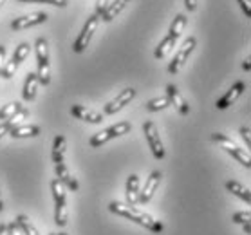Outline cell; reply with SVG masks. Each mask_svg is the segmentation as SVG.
<instances>
[{
	"instance_id": "8fae6325",
	"label": "cell",
	"mask_w": 251,
	"mask_h": 235,
	"mask_svg": "<svg viewBox=\"0 0 251 235\" xmlns=\"http://www.w3.org/2000/svg\"><path fill=\"white\" fill-rule=\"evenodd\" d=\"M46 20H47L46 13H31V15H27V17L15 18V20L11 22V29H15V31H24V29L40 26V24H44Z\"/></svg>"
},
{
	"instance_id": "ffe728a7",
	"label": "cell",
	"mask_w": 251,
	"mask_h": 235,
	"mask_svg": "<svg viewBox=\"0 0 251 235\" xmlns=\"http://www.w3.org/2000/svg\"><path fill=\"white\" fill-rule=\"evenodd\" d=\"M176 42H177V38H174V36H165L163 40L159 42V46L155 47V51H154V56L157 58V60H161V58H165L168 52L176 47Z\"/></svg>"
},
{
	"instance_id": "6da1fadb",
	"label": "cell",
	"mask_w": 251,
	"mask_h": 235,
	"mask_svg": "<svg viewBox=\"0 0 251 235\" xmlns=\"http://www.w3.org/2000/svg\"><path fill=\"white\" fill-rule=\"evenodd\" d=\"M109 210L112 213H116V215L130 219V221H134V223L139 224V226H145V228L150 230V232H154V234H161V232H163V224H161L159 221H155L152 215L141 212V210H137V208L130 207V205H123L120 201H112L109 205Z\"/></svg>"
},
{
	"instance_id": "ba28073f",
	"label": "cell",
	"mask_w": 251,
	"mask_h": 235,
	"mask_svg": "<svg viewBox=\"0 0 251 235\" xmlns=\"http://www.w3.org/2000/svg\"><path fill=\"white\" fill-rule=\"evenodd\" d=\"M143 132H145V138L149 141V147L152 149L154 157L155 159H163L165 157V149H163V141H161L159 132H157V127H155L154 121H145Z\"/></svg>"
},
{
	"instance_id": "f546056e",
	"label": "cell",
	"mask_w": 251,
	"mask_h": 235,
	"mask_svg": "<svg viewBox=\"0 0 251 235\" xmlns=\"http://www.w3.org/2000/svg\"><path fill=\"white\" fill-rule=\"evenodd\" d=\"M107 6H109V0H96V15L98 17H101L103 13H105Z\"/></svg>"
},
{
	"instance_id": "ab89813d",
	"label": "cell",
	"mask_w": 251,
	"mask_h": 235,
	"mask_svg": "<svg viewBox=\"0 0 251 235\" xmlns=\"http://www.w3.org/2000/svg\"><path fill=\"white\" fill-rule=\"evenodd\" d=\"M20 2H29V4H36V2H42V0H20Z\"/></svg>"
},
{
	"instance_id": "2e32d148",
	"label": "cell",
	"mask_w": 251,
	"mask_h": 235,
	"mask_svg": "<svg viewBox=\"0 0 251 235\" xmlns=\"http://www.w3.org/2000/svg\"><path fill=\"white\" fill-rule=\"evenodd\" d=\"M40 134V127L36 125H13V129L9 131V136L13 139L15 138H34Z\"/></svg>"
},
{
	"instance_id": "8992f818",
	"label": "cell",
	"mask_w": 251,
	"mask_h": 235,
	"mask_svg": "<svg viewBox=\"0 0 251 235\" xmlns=\"http://www.w3.org/2000/svg\"><path fill=\"white\" fill-rule=\"evenodd\" d=\"M195 46H197L195 36H188V38L183 42V46L179 47V51L176 52L174 60H172L170 65H168V73H170V75H177V73L181 71V67L184 65V62H188V56L192 54V51L195 49Z\"/></svg>"
},
{
	"instance_id": "83f0119b",
	"label": "cell",
	"mask_w": 251,
	"mask_h": 235,
	"mask_svg": "<svg viewBox=\"0 0 251 235\" xmlns=\"http://www.w3.org/2000/svg\"><path fill=\"white\" fill-rule=\"evenodd\" d=\"M250 219H251V213L250 212H237L233 215V223L244 224V223H250Z\"/></svg>"
},
{
	"instance_id": "3957f363",
	"label": "cell",
	"mask_w": 251,
	"mask_h": 235,
	"mask_svg": "<svg viewBox=\"0 0 251 235\" xmlns=\"http://www.w3.org/2000/svg\"><path fill=\"white\" fill-rule=\"evenodd\" d=\"M36 60H38V83L49 85L51 83V65H49V47H47L46 38L36 40Z\"/></svg>"
},
{
	"instance_id": "ac0fdd59",
	"label": "cell",
	"mask_w": 251,
	"mask_h": 235,
	"mask_svg": "<svg viewBox=\"0 0 251 235\" xmlns=\"http://www.w3.org/2000/svg\"><path fill=\"white\" fill-rule=\"evenodd\" d=\"M128 2H130V0H114L112 4H109V6H107L105 13L101 15V20H103V22H110V20H114V18L118 17L123 9H125Z\"/></svg>"
},
{
	"instance_id": "cb8c5ba5",
	"label": "cell",
	"mask_w": 251,
	"mask_h": 235,
	"mask_svg": "<svg viewBox=\"0 0 251 235\" xmlns=\"http://www.w3.org/2000/svg\"><path fill=\"white\" fill-rule=\"evenodd\" d=\"M184 27H186V17H184L183 13H181V15H177V17L174 18V22H172V26H170V36H174V38H179V36L183 35Z\"/></svg>"
},
{
	"instance_id": "ee69618b",
	"label": "cell",
	"mask_w": 251,
	"mask_h": 235,
	"mask_svg": "<svg viewBox=\"0 0 251 235\" xmlns=\"http://www.w3.org/2000/svg\"><path fill=\"white\" fill-rule=\"evenodd\" d=\"M49 235H56V234H49Z\"/></svg>"
},
{
	"instance_id": "4316f807",
	"label": "cell",
	"mask_w": 251,
	"mask_h": 235,
	"mask_svg": "<svg viewBox=\"0 0 251 235\" xmlns=\"http://www.w3.org/2000/svg\"><path fill=\"white\" fill-rule=\"evenodd\" d=\"M166 107H170V102H168L166 96L154 98V100H150L149 104H147V110H150V112H157V110L166 109Z\"/></svg>"
},
{
	"instance_id": "e575fe53",
	"label": "cell",
	"mask_w": 251,
	"mask_h": 235,
	"mask_svg": "<svg viewBox=\"0 0 251 235\" xmlns=\"http://www.w3.org/2000/svg\"><path fill=\"white\" fill-rule=\"evenodd\" d=\"M6 65V47L0 46V75H2V69Z\"/></svg>"
},
{
	"instance_id": "9c48e42d",
	"label": "cell",
	"mask_w": 251,
	"mask_h": 235,
	"mask_svg": "<svg viewBox=\"0 0 251 235\" xmlns=\"http://www.w3.org/2000/svg\"><path fill=\"white\" fill-rule=\"evenodd\" d=\"M161 178H163V174L159 170H155V172L150 174V178L147 179V183L143 186V190H139V195H137V203H143V205H147L152 197H154V192L157 190L161 183Z\"/></svg>"
},
{
	"instance_id": "f1b7e54d",
	"label": "cell",
	"mask_w": 251,
	"mask_h": 235,
	"mask_svg": "<svg viewBox=\"0 0 251 235\" xmlns=\"http://www.w3.org/2000/svg\"><path fill=\"white\" fill-rule=\"evenodd\" d=\"M13 125H15V123L9 121V120L2 121V123H0V138H2V136H6V134H9V131L13 129Z\"/></svg>"
},
{
	"instance_id": "30bf717a",
	"label": "cell",
	"mask_w": 251,
	"mask_h": 235,
	"mask_svg": "<svg viewBox=\"0 0 251 235\" xmlns=\"http://www.w3.org/2000/svg\"><path fill=\"white\" fill-rule=\"evenodd\" d=\"M134 96H136V89L128 87V89H125V91H121L120 94H118V96L110 102V104L105 105L103 112H105V114H116V112L123 109L128 102H132V100H134Z\"/></svg>"
},
{
	"instance_id": "d6986e66",
	"label": "cell",
	"mask_w": 251,
	"mask_h": 235,
	"mask_svg": "<svg viewBox=\"0 0 251 235\" xmlns=\"http://www.w3.org/2000/svg\"><path fill=\"white\" fill-rule=\"evenodd\" d=\"M137 195H139V178L136 174H132L130 178L126 179V201L130 207L137 203Z\"/></svg>"
},
{
	"instance_id": "7c38bea8",
	"label": "cell",
	"mask_w": 251,
	"mask_h": 235,
	"mask_svg": "<svg viewBox=\"0 0 251 235\" xmlns=\"http://www.w3.org/2000/svg\"><path fill=\"white\" fill-rule=\"evenodd\" d=\"M244 91H246V83H244V81H237V83H235V85L231 87V89H229V91L226 92V94H224V96L217 102V109L219 110L228 109L229 105L235 104V102L239 100L240 94H242Z\"/></svg>"
},
{
	"instance_id": "7a4b0ae2",
	"label": "cell",
	"mask_w": 251,
	"mask_h": 235,
	"mask_svg": "<svg viewBox=\"0 0 251 235\" xmlns=\"http://www.w3.org/2000/svg\"><path fill=\"white\" fill-rule=\"evenodd\" d=\"M51 190L54 197V223L63 228L67 224V190L56 178L51 181Z\"/></svg>"
},
{
	"instance_id": "d4e9b609",
	"label": "cell",
	"mask_w": 251,
	"mask_h": 235,
	"mask_svg": "<svg viewBox=\"0 0 251 235\" xmlns=\"http://www.w3.org/2000/svg\"><path fill=\"white\" fill-rule=\"evenodd\" d=\"M29 51H31V46H29L27 42H22V44H20V46L15 49V52H13L11 62L18 67V65H20V63H22L24 60L29 56Z\"/></svg>"
},
{
	"instance_id": "d590c367",
	"label": "cell",
	"mask_w": 251,
	"mask_h": 235,
	"mask_svg": "<svg viewBox=\"0 0 251 235\" xmlns=\"http://www.w3.org/2000/svg\"><path fill=\"white\" fill-rule=\"evenodd\" d=\"M184 6L188 11H195L197 9V0H184Z\"/></svg>"
},
{
	"instance_id": "4dcf8cb0",
	"label": "cell",
	"mask_w": 251,
	"mask_h": 235,
	"mask_svg": "<svg viewBox=\"0 0 251 235\" xmlns=\"http://www.w3.org/2000/svg\"><path fill=\"white\" fill-rule=\"evenodd\" d=\"M250 132H251V131H250V127H242V129H240V136H242V139L246 141V147H248V149L251 147Z\"/></svg>"
},
{
	"instance_id": "44dd1931",
	"label": "cell",
	"mask_w": 251,
	"mask_h": 235,
	"mask_svg": "<svg viewBox=\"0 0 251 235\" xmlns=\"http://www.w3.org/2000/svg\"><path fill=\"white\" fill-rule=\"evenodd\" d=\"M65 147H67V141L63 136H56L54 138V143H52V163H63V154H65Z\"/></svg>"
},
{
	"instance_id": "f35d334b",
	"label": "cell",
	"mask_w": 251,
	"mask_h": 235,
	"mask_svg": "<svg viewBox=\"0 0 251 235\" xmlns=\"http://www.w3.org/2000/svg\"><path fill=\"white\" fill-rule=\"evenodd\" d=\"M244 232H246L248 235L251 234V226H250V223H244Z\"/></svg>"
},
{
	"instance_id": "d6a6232c",
	"label": "cell",
	"mask_w": 251,
	"mask_h": 235,
	"mask_svg": "<svg viewBox=\"0 0 251 235\" xmlns=\"http://www.w3.org/2000/svg\"><path fill=\"white\" fill-rule=\"evenodd\" d=\"M7 234H9V235H24L22 232H20V228L17 226V223H15V221L7 224Z\"/></svg>"
},
{
	"instance_id": "b9f144b4",
	"label": "cell",
	"mask_w": 251,
	"mask_h": 235,
	"mask_svg": "<svg viewBox=\"0 0 251 235\" xmlns=\"http://www.w3.org/2000/svg\"><path fill=\"white\" fill-rule=\"evenodd\" d=\"M4 2H6V0H0V7L4 6Z\"/></svg>"
},
{
	"instance_id": "484cf974",
	"label": "cell",
	"mask_w": 251,
	"mask_h": 235,
	"mask_svg": "<svg viewBox=\"0 0 251 235\" xmlns=\"http://www.w3.org/2000/svg\"><path fill=\"white\" fill-rule=\"evenodd\" d=\"M22 109V105L18 102H13V104H7L0 109V120H11L13 116L17 114L18 110Z\"/></svg>"
},
{
	"instance_id": "8d00e7d4",
	"label": "cell",
	"mask_w": 251,
	"mask_h": 235,
	"mask_svg": "<svg viewBox=\"0 0 251 235\" xmlns=\"http://www.w3.org/2000/svg\"><path fill=\"white\" fill-rule=\"evenodd\" d=\"M242 67H244V71L251 69V56H246V60L242 62Z\"/></svg>"
},
{
	"instance_id": "7bdbcfd3",
	"label": "cell",
	"mask_w": 251,
	"mask_h": 235,
	"mask_svg": "<svg viewBox=\"0 0 251 235\" xmlns=\"http://www.w3.org/2000/svg\"><path fill=\"white\" fill-rule=\"evenodd\" d=\"M58 235H67V234H58Z\"/></svg>"
},
{
	"instance_id": "5b68a950",
	"label": "cell",
	"mask_w": 251,
	"mask_h": 235,
	"mask_svg": "<svg viewBox=\"0 0 251 235\" xmlns=\"http://www.w3.org/2000/svg\"><path fill=\"white\" fill-rule=\"evenodd\" d=\"M130 131H132V125L128 123V121H120V123H116V125H112V127H109V129H105V131L94 134V136L91 138V141H89V145L96 149V147H101L103 143H107V141L118 138V136L128 134Z\"/></svg>"
},
{
	"instance_id": "74e56055",
	"label": "cell",
	"mask_w": 251,
	"mask_h": 235,
	"mask_svg": "<svg viewBox=\"0 0 251 235\" xmlns=\"http://www.w3.org/2000/svg\"><path fill=\"white\" fill-rule=\"evenodd\" d=\"M0 235H9L7 234V224L0 223Z\"/></svg>"
},
{
	"instance_id": "5bb4252c",
	"label": "cell",
	"mask_w": 251,
	"mask_h": 235,
	"mask_svg": "<svg viewBox=\"0 0 251 235\" xmlns=\"http://www.w3.org/2000/svg\"><path fill=\"white\" fill-rule=\"evenodd\" d=\"M71 114L75 116V118H78V120L87 121V123H101L103 121L101 114H98L96 110H92V109H87L83 105H73Z\"/></svg>"
},
{
	"instance_id": "7402d4cb",
	"label": "cell",
	"mask_w": 251,
	"mask_h": 235,
	"mask_svg": "<svg viewBox=\"0 0 251 235\" xmlns=\"http://www.w3.org/2000/svg\"><path fill=\"white\" fill-rule=\"evenodd\" d=\"M226 190H228V192H231L233 195H237L239 199L246 201V203L250 205V201H251L250 190L244 188V186H242L240 183H237V181H228V183H226Z\"/></svg>"
},
{
	"instance_id": "4fadbf2b",
	"label": "cell",
	"mask_w": 251,
	"mask_h": 235,
	"mask_svg": "<svg viewBox=\"0 0 251 235\" xmlns=\"http://www.w3.org/2000/svg\"><path fill=\"white\" fill-rule=\"evenodd\" d=\"M166 98H168V102H170V105H174L179 112L183 116H186L190 112V105L186 104V100H184L183 96H181V92L177 91L176 85H168L166 87Z\"/></svg>"
},
{
	"instance_id": "52a82bcc",
	"label": "cell",
	"mask_w": 251,
	"mask_h": 235,
	"mask_svg": "<svg viewBox=\"0 0 251 235\" xmlns=\"http://www.w3.org/2000/svg\"><path fill=\"white\" fill-rule=\"evenodd\" d=\"M98 24H100V17H98L96 13L87 18V22H85V26H83V29H81L80 36H78L76 42L73 44V51L75 52L85 51V47L89 46V42H91L92 35H94V31H96Z\"/></svg>"
},
{
	"instance_id": "603a6c76",
	"label": "cell",
	"mask_w": 251,
	"mask_h": 235,
	"mask_svg": "<svg viewBox=\"0 0 251 235\" xmlns=\"http://www.w3.org/2000/svg\"><path fill=\"white\" fill-rule=\"evenodd\" d=\"M15 223H17V226L20 228V232H22L24 235H40V234H38V230L33 226V223L29 221L27 215H24V213H22V215H18Z\"/></svg>"
},
{
	"instance_id": "60d3db41",
	"label": "cell",
	"mask_w": 251,
	"mask_h": 235,
	"mask_svg": "<svg viewBox=\"0 0 251 235\" xmlns=\"http://www.w3.org/2000/svg\"><path fill=\"white\" fill-rule=\"evenodd\" d=\"M4 210V201H2V195H0V212Z\"/></svg>"
},
{
	"instance_id": "836d02e7",
	"label": "cell",
	"mask_w": 251,
	"mask_h": 235,
	"mask_svg": "<svg viewBox=\"0 0 251 235\" xmlns=\"http://www.w3.org/2000/svg\"><path fill=\"white\" fill-rule=\"evenodd\" d=\"M46 4H51V6H58V7H65L69 4V0H42Z\"/></svg>"
},
{
	"instance_id": "277c9868",
	"label": "cell",
	"mask_w": 251,
	"mask_h": 235,
	"mask_svg": "<svg viewBox=\"0 0 251 235\" xmlns=\"http://www.w3.org/2000/svg\"><path fill=\"white\" fill-rule=\"evenodd\" d=\"M211 141H215V143H217L221 149L226 150L228 154L233 156L235 159L239 161L242 166H246V168H250V166H251L250 154H248L244 149H240L237 143H233V141H231V138L224 136V134H221V132H215V134H211Z\"/></svg>"
},
{
	"instance_id": "9a60e30c",
	"label": "cell",
	"mask_w": 251,
	"mask_h": 235,
	"mask_svg": "<svg viewBox=\"0 0 251 235\" xmlns=\"http://www.w3.org/2000/svg\"><path fill=\"white\" fill-rule=\"evenodd\" d=\"M54 170H56V179L62 181V184L65 186V188L73 190V192H76V190L80 188V186H78V181L71 176V172H69V168L65 166V163H56V165H54Z\"/></svg>"
},
{
	"instance_id": "e0dca14e",
	"label": "cell",
	"mask_w": 251,
	"mask_h": 235,
	"mask_svg": "<svg viewBox=\"0 0 251 235\" xmlns=\"http://www.w3.org/2000/svg\"><path fill=\"white\" fill-rule=\"evenodd\" d=\"M36 87H38L36 73H29L27 78H25V83H24V91H22V98L25 102H33L34 98H36Z\"/></svg>"
},
{
	"instance_id": "1f68e13d",
	"label": "cell",
	"mask_w": 251,
	"mask_h": 235,
	"mask_svg": "<svg viewBox=\"0 0 251 235\" xmlns=\"http://www.w3.org/2000/svg\"><path fill=\"white\" fill-rule=\"evenodd\" d=\"M240 7H242V11L246 13V17L250 18L251 17V0H239Z\"/></svg>"
}]
</instances>
